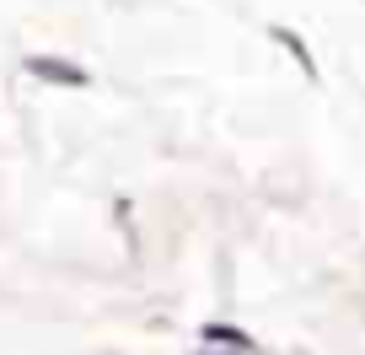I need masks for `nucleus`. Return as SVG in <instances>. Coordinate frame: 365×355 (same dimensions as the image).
<instances>
[{
    "label": "nucleus",
    "instance_id": "nucleus-1",
    "mask_svg": "<svg viewBox=\"0 0 365 355\" xmlns=\"http://www.w3.org/2000/svg\"><path fill=\"white\" fill-rule=\"evenodd\" d=\"M27 76H33V81H48V86H70V92L91 81L81 65H70V59H54V54H27Z\"/></svg>",
    "mask_w": 365,
    "mask_h": 355
},
{
    "label": "nucleus",
    "instance_id": "nucleus-2",
    "mask_svg": "<svg viewBox=\"0 0 365 355\" xmlns=\"http://www.w3.org/2000/svg\"><path fill=\"white\" fill-rule=\"evenodd\" d=\"M205 344H231V350H242V355L252 350L247 334H242V329H226V323H210V329H205Z\"/></svg>",
    "mask_w": 365,
    "mask_h": 355
},
{
    "label": "nucleus",
    "instance_id": "nucleus-3",
    "mask_svg": "<svg viewBox=\"0 0 365 355\" xmlns=\"http://www.w3.org/2000/svg\"><path fill=\"white\" fill-rule=\"evenodd\" d=\"M274 38H279V44L290 49V54H296V65L307 70V76H317V65H312V54H307V44H301L296 33H290V27H274Z\"/></svg>",
    "mask_w": 365,
    "mask_h": 355
},
{
    "label": "nucleus",
    "instance_id": "nucleus-4",
    "mask_svg": "<svg viewBox=\"0 0 365 355\" xmlns=\"http://www.w3.org/2000/svg\"><path fill=\"white\" fill-rule=\"evenodd\" d=\"M205 355H215V350H205Z\"/></svg>",
    "mask_w": 365,
    "mask_h": 355
}]
</instances>
